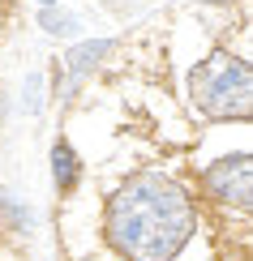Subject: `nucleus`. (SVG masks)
<instances>
[{"instance_id": "0eeeda50", "label": "nucleus", "mask_w": 253, "mask_h": 261, "mask_svg": "<svg viewBox=\"0 0 253 261\" xmlns=\"http://www.w3.org/2000/svg\"><path fill=\"white\" fill-rule=\"evenodd\" d=\"M43 77H39V73H30V82H26V99H21V103H26V112H39V107H43Z\"/></svg>"}, {"instance_id": "20e7f679", "label": "nucleus", "mask_w": 253, "mask_h": 261, "mask_svg": "<svg viewBox=\"0 0 253 261\" xmlns=\"http://www.w3.org/2000/svg\"><path fill=\"white\" fill-rule=\"evenodd\" d=\"M107 51H112V43H107V39H86L82 47L69 51V60H64V99L86 82V73H90L95 64H99V56H107Z\"/></svg>"}, {"instance_id": "f257e3e1", "label": "nucleus", "mask_w": 253, "mask_h": 261, "mask_svg": "<svg viewBox=\"0 0 253 261\" xmlns=\"http://www.w3.org/2000/svg\"><path fill=\"white\" fill-rule=\"evenodd\" d=\"M193 201L176 180L142 171L107 201V244L129 261H172L193 236Z\"/></svg>"}, {"instance_id": "423d86ee", "label": "nucleus", "mask_w": 253, "mask_h": 261, "mask_svg": "<svg viewBox=\"0 0 253 261\" xmlns=\"http://www.w3.org/2000/svg\"><path fill=\"white\" fill-rule=\"evenodd\" d=\"M43 30L48 35H78V17L73 13H56V9H43Z\"/></svg>"}, {"instance_id": "39448f33", "label": "nucleus", "mask_w": 253, "mask_h": 261, "mask_svg": "<svg viewBox=\"0 0 253 261\" xmlns=\"http://www.w3.org/2000/svg\"><path fill=\"white\" fill-rule=\"evenodd\" d=\"M78 176H82L78 154L69 150V141H56V146H52V180H56V189L69 193L73 184H78Z\"/></svg>"}, {"instance_id": "1a4fd4ad", "label": "nucleus", "mask_w": 253, "mask_h": 261, "mask_svg": "<svg viewBox=\"0 0 253 261\" xmlns=\"http://www.w3.org/2000/svg\"><path fill=\"white\" fill-rule=\"evenodd\" d=\"M0 112H5V99H0Z\"/></svg>"}, {"instance_id": "7ed1b4c3", "label": "nucleus", "mask_w": 253, "mask_h": 261, "mask_svg": "<svg viewBox=\"0 0 253 261\" xmlns=\"http://www.w3.org/2000/svg\"><path fill=\"white\" fill-rule=\"evenodd\" d=\"M206 193L223 205H236V210H249L253 201V159L249 154H232L219 159L206 167Z\"/></svg>"}, {"instance_id": "f03ea898", "label": "nucleus", "mask_w": 253, "mask_h": 261, "mask_svg": "<svg viewBox=\"0 0 253 261\" xmlns=\"http://www.w3.org/2000/svg\"><path fill=\"white\" fill-rule=\"evenodd\" d=\"M189 94L211 120H245L253 112V73L232 51H215L189 73Z\"/></svg>"}, {"instance_id": "6e6552de", "label": "nucleus", "mask_w": 253, "mask_h": 261, "mask_svg": "<svg viewBox=\"0 0 253 261\" xmlns=\"http://www.w3.org/2000/svg\"><path fill=\"white\" fill-rule=\"evenodd\" d=\"M39 5H48V9H52V5H56V0H39Z\"/></svg>"}]
</instances>
